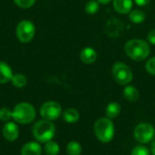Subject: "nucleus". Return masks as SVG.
Here are the masks:
<instances>
[{
	"label": "nucleus",
	"instance_id": "1",
	"mask_svg": "<svg viewBox=\"0 0 155 155\" xmlns=\"http://www.w3.org/2000/svg\"><path fill=\"white\" fill-rule=\"evenodd\" d=\"M150 45L143 39L129 40L124 45L125 54L134 61H143L150 54Z\"/></svg>",
	"mask_w": 155,
	"mask_h": 155
},
{
	"label": "nucleus",
	"instance_id": "2",
	"mask_svg": "<svg viewBox=\"0 0 155 155\" xmlns=\"http://www.w3.org/2000/svg\"><path fill=\"white\" fill-rule=\"evenodd\" d=\"M94 130L96 138L103 143H108L112 142L114 137V124L112 119L107 117H102L98 119L94 124Z\"/></svg>",
	"mask_w": 155,
	"mask_h": 155
},
{
	"label": "nucleus",
	"instance_id": "3",
	"mask_svg": "<svg viewBox=\"0 0 155 155\" xmlns=\"http://www.w3.org/2000/svg\"><path fill=\"white\" fill-rule=\"evenodd\" d=\"M32 134L37 142L45 143L54 138L55 134V127L51 121L44 119L36 122L34 124Z\"/></svg>",
	"mask_w": 155,
	"mask_h": 155
},
{
	"label": "nucleus",
	"instance_id": "4",
	"mask_svg": "<svg viewBox=\"0 0 155 155\" xmlns=\"http://www.w3.org/2000/svg\"><path fill=\"white\" fill-rule=\"evenodd\" d=\"M12 118L21 124H27L35 118V109L31 104L20 103L12 111Z\"/></svg>",
	"mask_w": 155,
	"mask_h": 155
},
{
	"label": "nucleus",
	"instance_id": "5",
	"mask_svg": "<svg viewBox=\"0 0 155 155\" xmlns=\"http://www.w3.org/2000/svg\"><path fill=\"white\" fill-rule=\"evenodd\" d=\"M112 74L115 82L122 85H126L130 84L134 78L131 68L123 62H117L113 65Z\"/></svg>",
	"mask_w": 155,
	"mask_h": 155
},
{
	"label": "nucleus",
	"instance_id": "6",
	"mask_svg": "<svg viewBox=\"0 0 155 155\" xmlns=\"http://www.w3.org/2000/svg\"><path fill=\"white\" fill-rule=\"evenodd\" d=\"M134 136L135 140L142 144L149 143L154 140V127L150 124L142 123L134 128Z\"/></svg>",
	"mask_w": 155,
	"mask_h": 155
},
{
	"label": "nucleus",
	"instance_id": "7",
	"mask_svg": "<svg viewBox=\"0 0 155 155\" xmlns=\"http://www.w3.org/2000/svg\"><path fill=\"white\" fill-rule=\"evenodd\" d=\"M35 35V26L30 20H22L16 26V36L22 43L30 42Z\"/></svg>",
	"mask_w": 155,
	"mask_h": 155
},
{
	"label": "nucleus",
	"instance_id": "8",
	"mask_svg": "<svg viewBox=\"0 0 155 155\" xmlns=\"http://www.w3.org/2000/svg\"><path fill=\"white\" fill-rule=\"evenodd\" d=\"M62 114L61 105L54 101H49L42 104L40 107V115L47 121H54L60 117Z\"/></svg>",
	"mask_w": 155,
	"mask_h": 155
},
{
	"label": "nucleus",
	"instance_id": "9",
	"mask_svg": "<svg viewBox=\"0 0 155 155\" xmlns=\"http://www.w3.org/2000/svg\"><path fill=\"white\" fill-rule=\"evenodd\" d=\"M124 25L121 19H118L116 17L110 18L105 25V32L106 34L113 38L119 37L123 32H124Z\"/></svg>",
	"mask_w": 155,
	"mask_h": 155
},
{
	"label": "nucleus",
	"instance_id": "10",
	"mask_svg": "<svg viewBox=\"0 0 155 155\" xmlns=\"http://www.w3.org/2000/svg\"><path fill=\"white\" fill-rule=\"evenodd\" d=\"M3 136L8 142L15 141L19 136V128L13 122H7L3 128Z\"/></svg>",
	"mask_w": 155,
	"mask_h": 155
},
{
	"label": "nucleus",
	"instance_id": "11",
	"mask_svg": "<svg viewBox=\"0 0 155 155\" xmlns=\"http://www.w3.org/2000/svg\"><path fill=\"white\" fill-rule=\"evenodd\" d=\"M42 146L37 142H29L21 149V155H41Z\"/></svg>",
	"mask_w": 155,
	"mask_h": 155
},
{
	"label": "nucleus",
	"instance_id": "12",
	"mask_svg": "<svg viewBox=\"0 0 155 155\" xmlns=\"http://www.w3.org/2000/svg\"><path fill=\"white\" fill-rule=\"evenodd\" d=\"M114 7L119 14H128L132 11L133 0H114Z\"/></svg>",
	"mask_w": 155,
	"mask_h": 155
},
{
	"label": "nucleus",
	"instance_id": "13",
	"mask_svg": "<svg viewBox=\"0 0 155 155\" xmlns=\"http://www.w3.org/2000/svg\"><path fill=\"white\" fill-rule=\"evenodd\" d=\"M80 59L84 64H91L93 63H94L97 59V53L95 52L94 49L91 48V47H86L84 48L81 51L80 54Z\"/></svg>",
	"mask_w": 155,
	"mask_h": 155
},
{
	"label": "nucleus",
	"instance_id": "14",
	"mask_svg": "<svg viewBox=\"0 0 155 155\" xmlns=\"http://www.w3.org/2000/svg\"><path fill=\"white\" fill-rule=\"evenodd\" d=\"M13 75L11 67L6 63L0 61V84H6L10 82Z\"/></svg>",
	"mask_w": 155,
	"mask_h": 155
},
{
	"label": "nucleus",
	"instance_id": "15",
	"mask_svg": "<svg viewBox=\"0 0 155 155\" xmlns=\"http://www.w3.org/2000/svg\"><path fill=\"white\" fill-rule=\"evenodd\" d=\"M121 105L120 104L116 103V102H113V103H110L106 108H105V114H106V117L109 118V119H114L116 118L117 116L120 115L121 114Z\"/></svg>",
	"mask_w": 155,
	"mask_h": 155
},
{
	"label": "nucleus",
	"instance_id": "16",
	"mask_svg": "<svg viewBox=\"0 0 155 155\" xmlns=\"http://www.w3.org/2000/svg\"><path fill=\"white\" fill-rule=\"evenodd\" d=\"M124 97L129 101V102H136L139 97H140V93L137 90V88H135L134 86L132 85H127L124 89Z\"/></svg>",
	"mask_w": 155,
	"mask_h": 155
},
{
	"label": "nucleus",
	"instance_id": "17",
	"mask_svg": "<svg viewBox=\"0 0 155 155\" xmlns=\"http://www.w3.org/2000/svg\"><path fill=\"white\" fill-rule=\"evenodd\" d=\"M63 118L68 124H74V123H77L79 121L80 114L76 109L69 108V109H66L63 113Z\"/></svg>",
	"mask_w": 155,
	"mask_h": 155
},
{
	"label": "nucleus",
	"instance_id": "18",
	"mask_svg": "<svg viewBox=\"0 0 155 155\" xmlns=\"http://www.w3.org/2000/svg\"><path fill=\"white\" fill-rule=\"evenodd\" d=\"M145 13L141 9H134L130 12L129 18L134 24H142L145 20Z\"/></svg>",
	"mask_w": 155,
	"mask_h": 155
},
{
	"label": "nucleus",
	"instance_id": "19",
	"mask_svg": "<svg viewBox=\"0 0 155 155\" xmlns=\"http://www.w3.org/2000/svg\"><path fill=\"white\" fill-rule=\"evenodd\" d=\"M66 153L68 155H81L82 145L75 141H71L66 145Z\"/></svg>",
	"mask_w": 155,
	"mask_h": 155
},
{
	"label": "nucleus",
	"instance_id": "20",
	"mask_svg": "<svg viewBox=\"0 0 155 155\" xmlns=\"http://www.w3.org/2000/svg\"><path fill=\"white\" fill-rule=\"evenodd\" d=\"M44 150L46 155H57L60 152V146L57 143L51 140L45 143Z\"/></svg>",
	"mask_w": 155,
	"mask_h": 155
},
{
	"label": "nucleus",
	"instance_id": "21",
	"mask_svg": "<svg viewBox=\"0 0 155 155\" xmlns=\"http://www.w3.org/2000/svg\"><path fill=\"white\" fill-rule=\"evenodd\" d=\"M11 82H12L13 85L15 86L16 88H23V87H25L26 85L27 79L22 74H15L13 75Z\"/></svg>",
	"mask_w": 155,
	"mask_h": 155
},
{
	"label": "nucleus",
	"instance_id": "22",
	"mask_svg": "<svg viewBox=\"0 0 155 155\" xmlns=\"http://www.w3.org/2000/svg\"><path fill=\"white\" fill-rule=\"evenodd\" d=\"M99 11V3L95 0H90L85 5V12L88 15H94Z\"/></svg>",
	"mask_w": 155,
	"mask_h": 155
},
{
	"label": "nucleus",
	"instance_id": "23",
	"mask_svg": "<svg viewBox=\"0 0 155 155\" xmlns=\"http://www.w3.org/2000/svg\"><path fill=\"white\" fill-rule=\"evenodd\" d=\"M131 155H151V152L147 147L143 145H138L133 149Z\"/></svg>",
	"mask_w": 155,
	"mask_h": 155
},
{
	"label": "nucleus",
	"instance_id": "24",
	"mask_svg": "<svg viewBox=\"0 0 155 155\" xmlns=\"http://www.w3.org/2000/svg\"><path fill=\"white\" fill-rule=\"evenodd\" d=\"M12 118V111L9 108L3 107L0 109V120L2 122H8Z\"/></svg>",
	"mask_w": 155,
	"mask_h": 155
},
{
	"label": "nucleus",
	"instance_id": "25",
	"mask_svg": "<svg viewBox=\"0 0 155 155\" xmlns=\"http://www.w3.org/2000/svg\"><path fill=\"white\" fill-rule=\"evenodd\" d=\"M15 5L21 8L26 9L33 6L35 3V0H14Z\"/></svg>",
	"mask_w": 155,
	"mask_h": 155
},
{
	"label": "nucleus",
	"instance_id": "26",
	"mask_svg": "<svg viewBox=\"0 0 155 155\" xmlns=\"http://www.w3.org/2000/svg\"><path fill=\"white\" fill-rule=\"evenodd\" d=\"M145 69L150 74L155 75V56L150 58L147 61V63L145 64Z\"/></svg>",
	"mask_w": 155,
	"mask_h": 155
},
{
	"label": "nucleus",
	"instance_id": "27",
	"mask_svg": "<svg viewBox=\"0 0 155 155\" xmlns=\"http://www.w3.org/2000/svg\"><path fill=\"white\" fill-rule=\"evenodd\" d=\"M147 39L149 41L150 44L152 45H155V29H153L151 30L148 35H147Z\"/></svg>",
	"mask_w": 155,
	"mask_h": 155
},
{
	"label": "nucleus",
	"instance_id": "28",
	"mask_svg": "<svg viewBox=\"0 0 155 155\" xmlns=\"http://www.w3.org/2000/svg\"><path fill=\"white\" fill-rule=\"evenodd\" d=\"M134 1L139 6H144V5H148L151 0H134Z\"/></svg>",
	"mask_w": 155,
	"mask_h": 155
},
{
	"label": "nucleus",
	"instance_id": "29",
	"mask_svg": "<svg viewBox=\"0 0 155 155\" xmlns=\"http://www.w3.org/2000/svg\"><path fill=\"white\" fill-rule=\"evenodd\" d=\"M151 153L153 155H155V139L153 141L152 145H151Z\"/></svg>",
	"mask_w": 155,
	"mask_h": 155
},
{
	"label": "nucleus",
	"instance_id": "30",
	"mask_svg": "<svg viewBox=\"0 0 155 155\" xmlns=\"http://www.w3.org/2000/svg\"><path fill=\"white\" fill-rule=\"evenodd\" d=\"M112 0H97V2L99 4H102V5H107L111 2Z\"/></svg>",
	"mask_w": 155,
	"mask_h": 155
}]
</instances>
